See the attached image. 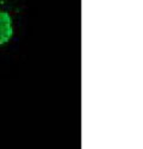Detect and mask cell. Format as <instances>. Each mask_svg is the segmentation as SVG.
I'll use <instances>...</instances> for the list:
<instances>
[{"instance_id": "6da1fadb", "label": "cell", "mask_w": 143, "mask_h": 149, "mask_svg": "<svg viewBox=\"0 0 143 149\" xmlns=\"http://www.w3.org/2000/svg\"><path fill=\"white\" fill-rule=\"evenodd\" d=\"M13 33L12 19L7 12H0V44L10 41Z\"/></svg>"}]
</instances>
